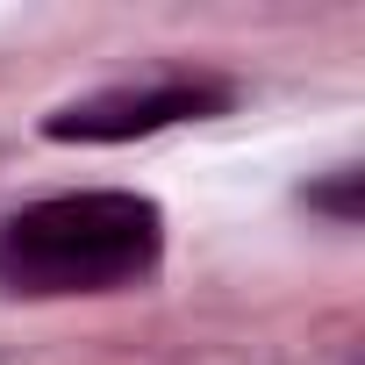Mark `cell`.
Returning a JSON list of instances; mask_svg holds the SVG:
<instances>
[{
	"instance_id": "cell-2",
	"label": "cell",
	"mask_w": 365,
	"mask_h": 365,
	"mask_svg": "<svg viewBox=\"0 0 365 365\" xmlns=\"http://www.w3.org/2000/svg\"><path fill=\"white\" fill-rule=\"evenodd\" d=\"M230 101H237L230 79H194V72L150 79V86H101V93L43 115V136L51 143H136V136H158V129H179V122H208Z\"/></svg>"
},
{
	"instance_id": "cell-1",
	"label": "cell",
	"mask_w": 365,
	"mask_h": 365,
	"mask_svg": "<svg viewBox=\"0 0 365 365\" xmlns=\"http://www.w3.org/2000/svg\"><path fill=\"white\" fill-rule=\"evenodd\" d=\"M165 258V208L129 187H79L29 201L0 222V294L8 301H72L129 294Z\"/></svg>"
},
{
	"instance_id": "cell-3",
	"label": "cell",
	"mask_w": 365,
	"mask_h": 365,
	"mask_svg": "<svg viewBox=\"0 0 365 365\" xmlns=\"http://www.w3.org/2000/svg\"><path fill=\"white\" fill-rule=\"evenodd\" d=\"M358 179L365 172H336V187H308V208H329L336 222H358Z\"/></svg>"
}]
</instances>
